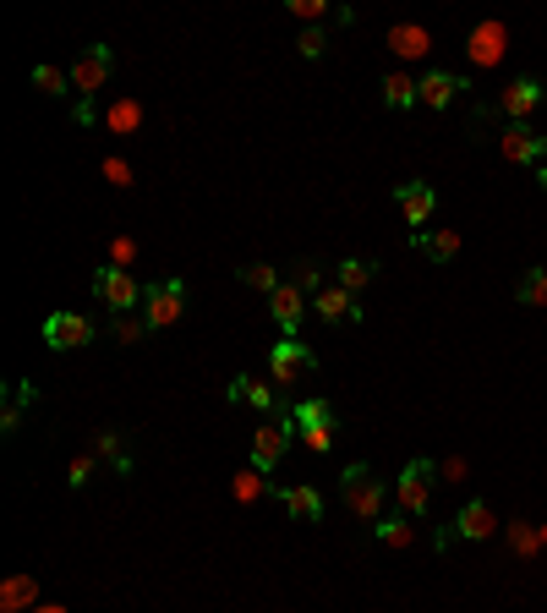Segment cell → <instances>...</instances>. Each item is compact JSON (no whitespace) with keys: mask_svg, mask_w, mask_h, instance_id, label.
Masks as SVG:
<instances>
[{"mask_svg":"<svg viewBox=\"0 0 547 613\" xmlns=\"http://www.w3.org/2000/svg\"><path fill=\"white\" fill-rule=\"evenodd\" d=\"M269 307H274V323L285 329V340H296V329H301V318L312 312V302L296 291L290 280H279V291H269Z\"/></svg>","mask_w":547,"mask_h":613,"instance_id":"cell-11","label":"cell"},{"mask_svg":"<svg viewBox=\"0 0 547 613\" xmlns=\"http://www.w3.org/2000/svg\"><path fill=\"white\" fill-rule=\"evenodd\" d=\"M279 504H285L290 520H323V493L307 488V482H290V488H279Z\"/></svg>","mask_w":547,"mask_h":613,"instance_id":"cell-20","label":"cell"},{"mask_svg":"<svg viewBox=\"0 0 547 613\" xmlns=\"http://www.w3.org/2000/svg\"><path fill=\"white\" fill-rule=\"evenodd\" d=\"M269 373H274L279 389H290L301 373H318V356H312L301 340H279L274 351H269Z\"/></svg>","mask_w":547,"mask_h":613,"instance_id":"cell-9","label":"cell"},{"mask_svg":"<svg viewBox=\"0 0 547 613\" xmlns=\"http://www.w3.org/2000/svg\"><path fill=\"white\" fill-rule=\"evenodd\" d=\"M542 537H547V526H542Z\"/></svg>","mask_w":547,"mask_h":613,"instance_id":"cell-44","label":"cell"},{"mask_svg":"<svg viewBox=\"0 0 547 613\" xmlns=\"http://www.w3.org/2000/svg\"><path fill=\"white\" fill-rule=\"evenodd\" d=\"M181 312H186V280H154L143 291V323L148 329H170V323H181Z\"/></svg>","mask_w":547,"mask_h":613,"instance_id":"cell-4","label":"cell"},{"mask_svg":"<svg viewBox=\"0 0 547 613\" xmlns=\"http://www.w3.org/2000/svg\"><path fill=\"white\" fill-rule=\"evenodd\" d=\"M132 258H137V241H132V236H115V241H110V269H126Z\"/></svg>","mask_w":547,"mask_h":613,"instance_id":"cell-38","label":"cell"},{"mask_svg":"<svg viewBox=\"0 0 547 613\" xmlns=\"http://www.w3.org/2000/svg\"><path fill=\"white\" fill-rule=\"evenodd\" d=\"M515 296H520V307H547V269H526V274H520Z\"/></svg>","mask_w":547,"mask_h":613,"instance_id":"cell-29","label":"cell"},{"mask_svg":"<svg viewBox=\"0 0 547 613\" xmlns=\"http://www.w3.org/2000/svg\"><path fill=\"white\" fill-rule=\"evenodd\" d=\"M33 400H39V389H33L28 378H22V384H11V400H6V416H0V427H6V433H17L22 411H28Z\"/></svg>","mask_w":547,"mask_h":613,"instance_id":"cell-28","label":"cell"},{"mask_svg":"<svg viewBox=\"0 0 547 613\" xmlns=\"http://www.w3.org/2000/svg\"><path fill=\"white\" fill-rule=\"evenodd\" d=\"M290 427H296V438L312 455H329L334 433H340V416H334L329 400H301V406H290Z\"/></svg>","mask_w":547,"mask_h":613,"instance_id":"cell-1","label":"cell"},{"mask_svg":"<svg viewBox=\"0 0 547 613\" xmlns=\"http://www.w3.org/2000/svg\"><path fill=\"white\" fill-rule=\"evenodd\" d=\"M372 280H378V263H372V258H345L340 263V280H334V285H340V291H351V296H362Z\"/></svg>","mask_w":547,"mask_h":613,"instance_id":"cell-24","label":"cell"},{"mask_svg":"<svg viewBox=\"0 0 547 613\" xmlns=\"http://www.w3.org/2000/svg\"><path fill=\"white\" fill-rule=\"evenodd\" d=\"M394 208H400V219H405L411 230H422L427 219H433V208H438V192L427 187V181H411V187L394 192Z\"/></svg>","mask_w":547,"mask_h":613,"instance_id":"cell-12","label":"cell"},{"mask_svg":"<svg viewBox=\"0 0 547 613\" xmlns=\"http://www.w3.org/2000/svg\"><path fill=\"white\" fill-rule=\"evenodd\" d=\"M389 50L405 55V61H422V55L433 50V33H427L422 22H394V28H389Z\"/></svg>","mask_w":547,"mask_h":613,"instance_id":"cell-19","label":"cell"},{"mask_svg":"<svg viewBox=\"0 0 547 613\" xmlns=\"http://www.w3.org/2000/svg\"><path fill=\"white\" fill-rule=\"evenodd\" d=\"M372 537H378L383 548H411V542H416V526H411V515H383L378 526H372Z\"/></svg>","mask_w":547,"mask_h":613,"instance_id":"cell-26","label":"cell"},{"mask_svg":"<svg viewBox=\"0 0 547 613\" xmlns=\"http://www.w3.org/2000/svg\"><path fill=\"white\" fill-rule=\"evenodd\" d=\"M39 608V581L33 575H6L0 581V613H33Z\"/></svg>","mask_w":547,"mask_h":613,"instance_id":"cell-18","label":"cell"},{"mask_svg":"<svg viewBox=\"0 0 547 613\" xmlns=\"http://www.w3.org/2000/svg\"><path fill=\"white\" fill-rule=\"evenodd\" d=\"M537 181H542V192H547V165H542V176H537Z\"/></svg>","mask_w":547,"mask_h":613,"instance_id":"cell-43","label":"cell"},{"mask_svg":"<svg viewBox=\"0 0 547 613\" xmlns=\"http://www.w3.org/2000/svg\"><path fill=\"white\" fill-rule=\"evenodd\" d=\"M498 154L515 159V165H537V159L547 154V137L537 132V126H526V121H504L498 126Z\"/></svg>","mask_w":547,"mask_h":613,"instance_id":"cell-7","label":"cell"},{"mask_svg":"<svg viewBox=\"0 0 547 613\" xmlns=\"http://www.w3.org/2000/svg\"><path fill=\"white\" fill-rule=\"evenodd\" d=\"M416 252H427V263H455L460 252V230H416Z\"/></svg>","mask_w":547,"mask_h":613,"instance_id":"cell-21","label":"cell"},{"mask_svg":"<svg viewBox=\"0 0 547 613\" xmlns=\"http://www.w3.org/2000/svg\"><path fill=\"white\" fill-rule=\"evenodd\" d=\"M104 126H110V132H121V137L143 132V104H137V99H115L110 110H104Z\"/></svg>","mask_w":547,"mask_h":613,"instance_id":"cell-25","label":"cell"},{"mask_svg":"<svg viewBox=\"0 0 547 613\" xmlns=\"http://www.w3.org/2000/svg\"><path fill=\"white\" fill-rule=\"evenodd\" d=\"M460 88H471L465 77L455 72H427L422 83H416V104H427V110H444V104H455Z\"/></svg>","mask_w":547,"mask_h":613,"instance_id":"cell-16","label":"cell"},{"mask_svg":"<svg viewBox=\"0 0 547 613\" xmlns=\"http://www.w3.org/2000/svg\"><path fill=\"white\" fill-rule=\"evenodd\" d=\"M340 504L351 515H362L378 526L383 520V482H378V471L372 466H345V477H340Z\"/></svg>","mask_w":547,"mask_h":613,"instance_id":"cell-2","label":"cell"},{"mask_svg":"<svg viewBox=\"0 0 547 613\" xmlns=\"http://www.w3.org/2000/svg\"><path fill=\"white\" fill-rule=\"evenodd\" d=\"M143 334H148V323L132 318V312H115V318H110V340H115V345H137Z\"/></svg>","mask_w":547,"mask_h":613,"instance_id":"cell-32","label":"cell"},{"mask_svg":"<svg viewBox=\"0 0 547 613\" xmlns=\"http://www.w3.org/2000/svg\"><path fill=\"white\" fill-rule=\"evenodd\" d=\"M33 613H66L61 603H39V608H33Z\"/></svg>","mask_w":547,"mask_h":613,"instance_id":"cell-42","label":"cell"},{"mask_svg":"<svg viewBox=\"0 0 547 613\" xmlns=\"http://www.w3.org/2000/svg\"><path fill=\"white\" fill-rule=\"evenodd\" d=\"M230 400H236V406H258V411H274V389L263 384V378H252V373H236L230 378Z\"/></svg>","mask_w":547,"mask_h":613,"instance_id":"cell-22","label":"cell"},{"mask_svg":"<svg viewBox=\"0 0 547 613\" xmlns=\"http://www.w3.org/2000/svg\"><path fill=\"white\" fill-rule=\"evenodd\" d=\"M312 312H318L323 323H356V318H362L356 296H351V291H340V285H323V291L312 296Z\"/></svg>","mask_w":547,"mask_h":613,"instance_id":"cell-15","label":"cell"},{"mask_svg":"<svg viewBox=\"0 0 547 613\" xmlns=\"http://www.w3.org/2000/svg\"><path fill=\"white\" fill-rule=\"evenodd\" d=\"M296 50L307 55V61H323V50H329V33H323V28H307V33L296 39Z\"/></svg>","mask_w":547,"mask_h":613,"instance_id":"cell-36","label":"cell"},{"mask_svg":"<svg viewBox=\"0 0 547 613\" xmlns=\"http://www.w3.org/2000/svg\"><path fill=\"white\" fill-rule=\"evenodd\" d=\"M93 466H99V455H77L72 466H66V482L72 488H88V477H93Z\"/></svg>","mask_w":547,"mask_h":613,"instance_id":"cell-37","label":"cell"},{"mask_svg":"<svg viewBox=\"0 0 547 613\" xmlns=\"http://www.w3.org/2000/svg\"><path fill=\"white\" fill-rule=\"evenodd\" d=\"M433 482H438V466L433 460H411L394 482V499H400V515H427V499H433Z\"/></svg>","mask_w":547,"mask_h":613,"instance_id":"cell-6","label":"cell"},{"mask_svg":"<svg viewBox=\"0 0 547 613\" xmlns=\"http://www.w3.org/2000/svg\"><path fill=\"white\" fill-rule=\"evenodd\" d=\"M236 280L247 285V291H279V269H274V263H241Z\"/></svg>","mask_w":547,"mask_h":613,"instance_id":"cell-31","label":"cell"},{"mask_svg":"<svg viewBox=\"0 0 547 613\" xmlns=\"http://www.w3.org/2000/svg\"><path fill=\"white\" fill-rule=\"evenodd\" d=\"M504 39H509L504 22H482V28H471V44H465V50H471L476 66H498L504 61Z\"/></svg>","mask_w":547,"mask_h":613,"instance_id":"cell-17","label":"cell"},{"mask_svg":"<svg viewBox=\"0 0 547 613\" xmlns=\"http://www.w3.org/2000/svg\"><path fill=\"white\" fill-rule=\"evenodd\" d=\"M93 340V323L83 312H55V318H44V345L50 351H83Z\"/></svg>","mask_w":547,"mask_h":613,"instance_id":"cell-10","label":"cell"},{"mask_svg":"<svg viewBox=\"0 0 547 613\" xmlns=\"http://www.w3.org/2000/svg\"><path fill=\"white\" fill-rule=\"evenodd\" d=\"M290 438H296V427H290V406H279L269 422L252 433V466H258V471H274L279 460H285Z\"/></svg>","mask_w":547,"mask_h":613,"instance_id":"cell-5","label":"cell"},{"mask_svg":"<svg viewBox=\"0 0 547 613\" xmlns=\"http://www.w3.org/2000/svg\"><path fill=\"white\" fill-rule=\"evenodd\" d=\"M383 104H389V110H411V104H416V83L405 72H389V77H383Z\"/></svg>","mask_w":547,"mask_h":613,"instance_id":"cell-30","label":"cell"},{"mask_svg":"<svg viewBox=\"0 0 547 613\" xmlns=\"http://www.w3.org/2000/svg\"><path fill=\"white\" fill-rule=\"evenodd\" d=\"M509 542H515V553H520V559H531V553L542 548V531H531L526 520H515V526H509Z\"/></svg>","mask_w":547,"mask_h":613,"instance_id":"cell-35","label":"cell"},{"mask_svg":"<svg viewBox=\"0 0 547 613\" xmlns=\"http://www.w3.org/2000/svg\"><path fill=\"white\" fill-rule=\"evenodd\" d=\"M323 11H329L323 0H290V17H323Z\"/></svg>","mask_w":547,"mask_h":613,"instance_id":"cell-41","label":"cell"},{"mask_svg":"<svg viewBox=\"0 0 547 613\" xmlns=\"http://www.w3.org/2000/svg\"><path fill=\"white\" fill-rule=\"evenodd\" d=\"M104 181L110 187H132V165L126 159H104Z\"/></svg>","mask_w":547,"mask_h":613,"instance_id":"cell-40","label":"cell"},{"mask_svg":"<svg viewBox=\"0 0 547 613\" xmlns=\"http://www.w3.org/2000/svg\"><path fill=\"white\" fill-rule=\"evenodd\" d=\"M269 471H258V466H247V471H236V477H230V499L236 504H258L263 493H269Z\"/></svg>","mask_w":547,"mask_h":613,"instance_id":"cell-27","label":"cell"},{"mask_svg":"<svg viewBox=\"0 0 547 613\" xmlns=\"http://www.w3.org/2000/svg\"><path fill=\"white\" fill-rule=\"evenodd\" d=\"M93 296H99L110 312H132V307H143V285L132 280L126 269H99L93 274Z\"/></svg>","mask_w":547,"mask_h":613,"instance_id":"cell-8","label":"cell"},{"mask_svg":"<svg viewBox=\"0 0 547 613\" xmlns=\"http://www.w3.org/2000/svg\"><path fill=\"white\" fill-rule=\"evenodd\" d=\"M72 121H77V126H99V121H104L99 99H77V104H72Z\"/></svg>","mask_w":547,"mask_h":613,"instance_id":"cell-39","label":"cell"},{"mask_svg":"<svg viewBox=\"0 0 547 613\" xmlns=\"http://www.w3.org/2000/svg\"><path fill=\"white\" fill-rule=\"evenodd\" d=\"M93 455H99L104 466L115 471V477H126V471H132V455H126V438L115 433V427H104V433H93Z\"/></svg>","mask_w":547,"mask_h":613,"instance_id":"cell-23","label":"cell"},{"mask_svg":"<svg viewBox=\"0 0 547 613\" xmlns=\"http://www.w3.org/2000/svg\"><path fill=\"white\" fill-rule=\"evenodd\" d=\"M110 77H115V50H110V44H88V50L72 61L77 99H99L104 88H110Z\"/></svg>","mask_w":547,"mask_h":613,"instance_id":"cell-3","label":"cell"},{"mask_svg":"<svg viewBox=\"0 0 547 613\" xmlns=\"http://www.w3.org/2000/svg\"><path fill=\"white\" fill-rule=\"evenodd\" d=\"M290 285H296L301 296H318L323 291V263H312V258H301L296 269H290Z\"/></svg>","mask_w":547,"mask_h":613,"instance_id":"cell-33","label":"cell"},{"mask_svg":"<svg viewBox=\"0 0 547 613\" xmlns=\"http://www.w3.org/2000/svg\"><path fill=\"white\" fill-rule=\"evenodd\" d=\"M33 88H39V94H72V72H61V66H33Z\"/></svg>","mask_w":547,"mask_h":613,"instance_id":"cell-34","label":"cell"},{"mask_svg":"<svg viewBox=\"0 0 547 613\" xmlns=\"http://www.w3.org/2000/svg\"><path fill=\"white\" fill-rule=\"evenodd\" d=\"M493 531H498V515H493V504H487V499H471L455 515V537H465V542H487Z\"/></svg>","mask_w":547,"mask_h":613,"instance_id":"cell-13","label":"cell"},{"mask_svg":"<svg viewBox=\"0 0 547 613\" xmlns=\"http://www.w3.org/2000/svg\"><path fill=\"white\" fill-rule=\"evenodd\" d=\"M537 104H542V83H537V77H515V83L498 94V110H504L509 121H526Z\"/></svg>","mask_w":547,"mask_h":613,"instance_id":"cell-14","label":"cell"}]
</instances>
